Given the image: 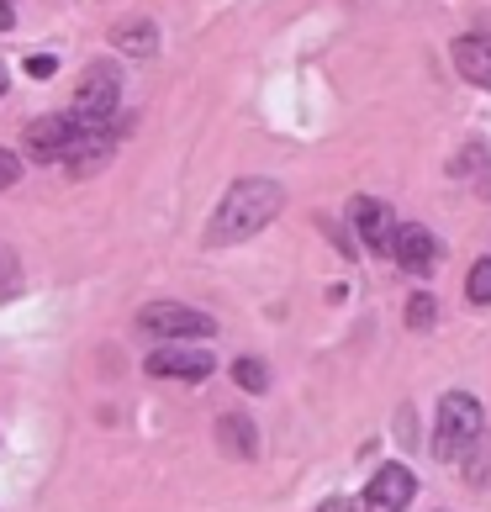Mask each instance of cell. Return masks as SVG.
Listing matches in <instances>:
<instances>
[{"instance_id":"cell-1","label":"cell","mask_w":491,"mask_h":512,"mask_svg":"<svg viewBox=\"0 0 491 512\" xmlns=\"http://www.w3.org/2000/svg\"><path fill=\"white\" fill-rule=\"evenodd\" d=\"M280 206H286V191H280V180L243 175V180L228 185V196L217 201V212H212V222H206L201 243H206V249H233V243L264 233V227L280 217Z\"/></svg>"},{"instance_id":"cell-2","label":"cell","mask_w":491,"mask_h":512,"mask_svg":"<svg viewBox=\"0 0 491 512\" xmlns=\"http://www.w3.org/2000/svg\"><path fill=\"white\" fill-rule=\"evenodd\" d=\"M481 433H486L481 402H476L470 391H449L444 402H439V423H433V454H439V460H449V465H460Z\"/></svg>"},{"instance_id":"cell-3","label":"cell","mask_w":491,"mask_h":512,"mask_svg":"<svg viewBox=\"0 0 491 512\" xmlns=\"http://www.w3.org/2000/svg\"><path fill=\"white\" fill-rule=\"evenodd\" d=\"M117 106H122V74H117V64L85 69L80 90H74V122H80V127H106V122H117Z\"/></svg>"},{"instance_id":"cell-4","label":"cell","mask_w":491,"mask_h":512,"mask_svg":"<svg viewBox=\"0 0 491 512\" xmlns=\"http://www.w3.org/2000/svg\"><path fill=\"white\" fill-rule=\"evenodd\" d=\"M138 328L148 338H159V344H180V338H185V344H196V338L217 333V322L206 312H196V307H180V301H154V307H143Z\"/></svg>"},{"instance_id":"cell-5","label":"cell","mask_w":491,"mask_h":512,"mask_svg":"<svg viewBox=\"0 0 491 512\" xmlns=\"http://www.w3.org/2000/svg\"><path fill=\"white\" fill-rule=\"evenodd\" d=\"M143 370L154 375V381H191V386H201V381H212L217 359H212V349L164 344V349H154V354L143 359Z\"/></svg>"},{"instance_id":"cell-6","label":"cell","mask_w":491,"mask_h":512,"mask_svg":"<svg viewBox=\"0 0 491 512\" xmlns=\"http://www.w3.org/2000/svg\"><path fill=\"white\" fill-rule=\"evenodd\" d=\"M117 143H122V127H117V122L80 127V132H74V143H69V154H64V169H69L74 180L96 175V169H106V159L117 154Z\"/></svg>"},{"instance_id":"cell-7","label":"cell","mask_w":491,"mask_h":512,"mask_svg":"<svg viewBox=\"0 0 491 512\" xmlns=\"http://www.w3.org/2000/svg\"><path fill=\"white\" fill-rule=\"evenodd\" d=\"M74 132H80L74 111H59V117H37V122H27V132H22V148H27V159H37V164H64Z\"/></svg>"},{"instance_id":"cell-8","label":"cell","mask_w":491,"mask_h":512,"mask_svg":"<svg viewBox=\"0 0 491 512\" xmlns=\"http://www.w3.org/2000/svg\"><path fill=\"white\" fill-rule=\"evenodd\" d=\"M349 222H354V233H360V243L370 254H391L396 249V212L386 201H375V196H354L349 201Z\"/></svg>"},{"instance_id":"cell-9","label":"cell","mask_w":491,"mask_h":512,"mask_svg":"<svg viewBox=\"0 0 491 512\" xmlns=\"http://www.w3.org/2000/svg\"><path fill=\"white\" fill-rule=\"evenodd\" d=\"M418 497V476L407 465H381L365 486V512H407Z\"/></svg>"},{"instance_id":"cell-10","label":"cell","mask_w":491,"mask_h":512,"mask_svg":"<svg viewBox=\"0 0 491 512\" xmlns=\"http://www.w3.org/2000/svg\"><path fill=\"white\" fill-rule=\"evenodd\" d=\"M439 238L428 233L423 222H396V249H391V259L402 264L407 275H433L439 270Z\"/></svg>"},{"instance_id":"cell-11","label":"cell","mask_w":491,"mask_h":512,"mask_svg":"<svg viewBox=\"0 0 491 512\" xmlns=\"http://www.w3.org/2000/svg\"><path fill=\"white\" fill-rule=\"evenodd\" d=\"M449 175H455L470 196L491 201V143L486 138H465L455 148V159H449Z\"/></svg>"},{"instance_id":"cell-12","label":"cell","mask_w":491,"mask_h":512,"mask_svg":"<svg viewBox=\"0 0 491 512\" xmlns=\"http://www.w3.org/2000/svg\"><path fill=\"white\" fill-rule=\"evenodd\" d=\"M455 69H460V80L491 90V32L455 37Z\"/></svg>"},{"instance_id":"cell-13","label":"cell","mask_w":491,"mask_h":512,"mask_svg":"<svg viewBox=\"0 0 491 512\" xmlns=\"http://www.w3.org/2000/svg\"><path fill=\"white\" fill-rule=\"evenodd\" d=\"M217 444H222V454H233V460H254L259 454V428L243 412H222L217 417Z\"/></svg>"},{"instance_id":"cell-14","label":"cell","mask_w":491,"mask_h":512,"mask_svg":"<svg viewBox=\"0 0 491 512\" xmlns=\"http://www.w3.org/2000/svg\"><path fill=\"white\" fill-rule=\"evenodd\" d=\"M111 48L132 53V59H148V53H159V32L148 22H132V27H117L111 32Z\"/></svg>"},{"instance_id":"cell-15","label":"cell","mask_w":491,"mask_h":512,"mask_svg":"<svg viewBox=\"0 0 491 512\" xmlns=\"http://www.w3.org/2000/svg\"><path fill=\"white\" fill-rule=\"evenodd\" d=\"M460 465H465V481H470V486H481V491L491 486V428L481 433L476 444H470V454H465Z\"/></svg>"},{"instance_id":"cell-16","label":"cell","mask_w":491,"mask_h":512,"mask_svg":"<svg viewBox=\"0 0 491 512\" xmlns=\"http://www.w3.org/2000/svg\"><path fill=\"white\" fill-rule=\"evenodd\" d=\"M22 296V259H16L11 243H0V301Z\"/></svg>"},{"instance_id":"cell-17","label":"cell","mask_w":491,"mask_h":512,"mask_svg":"<svg viewBox=\"0 0 491 512\" xmlns=\"http://www.w3.org/2000/svg\"><path fill=\"white\" fill-rule=\"evenodd\" d=\"M465 301L470 307H491V259H476L465 275Z\"/></svg>"},{"instance_id":"cell-18","label":"cell","mask_w":491,"mask_h":512,"mask_svg":"<svg viewBox=\"0 0 491 512\" xmlns=\"http://www.w3.org/2000/svg\"><path fill=\"white\" fill-rule=\"evenodd\" d=\"M233 381H238L243 391H270V365H264V359H238V365H233Z\"/></svg>"},{"instance_id":"cell-19","label":"cell","mask_w":491,"mask_h":512,"mask_svg":"<svg viewBox=\"0 0 491 512\" xmlns=\"http://www.w3.org/2000/svg\"><path fill=\"white\" fill-rule=\"evenodd\" d=\"M433 322H439V301H433V296H412L407 301V328L412 333H428Z\"/></svg>"},{"instance_id":"cell-20","label":"cell","mask_w":491,"mask_h":512,"mask_svg":"<svg viewBox=\"0 0 491 512\" xmlns=\"http://www.w3.org/2000/svg\"><path fill=\"white\" fill-rule=\"evenodd\" d=\"M16 180H22V159H16L11 148H0V191H11Z\"/></svg>"},{"instance_id":"cell-21","label":"cell","mask_w":491,"mask_h":512,"mask_svg":"<svg viewBox=\"0 0 491 512\" xmlns=\"http://www.w3.org/2000/svg\"><path fill=\"white\" fill-rule=\"evenodd\" d=\"M53 69H59V59H53V53H32V59H27V74H37V80H48Z\"/></svg>"},{"instance_id":"cell-22","label":"cell","mask_w":491,"mask_h":512,"mask_svg":"<svg viewBox=\"0 0 491 512\" xmlns=\"http://www.w3.org/2000/svg\"><path fill=\"white\" fill-rule=\"evenodd\" d=\"M317 512H354V502H349V497H328V502L317 507Z\"/></svg>"},{"instance_id":"cell-23","label":"cell","mask_w":491,"mask_h":512,"mask_svg":"<svg viewBox=\"0 0 491 512\" xmlns=\"http://www.w3.org/2000/svg\"><path fill=\"white\" fill-rule=\"evenodd\" d=\"M16 27V11H11V0H0V32H11Z\"/></svg>"},{"instance_id":"cell-24","label":"cell","mask_w":491,"mask_h":512,"mask_svg":"<svg viewBox=\"0 0 491 512\" xmlns=\"http://www.w3.org/2000/svg\"><path fill=\"white\" fill-rule=\"evenodd\" d=\"M6 85H11V69H6V59H0V96H6Z\"/></svg>"}]
</instances>
